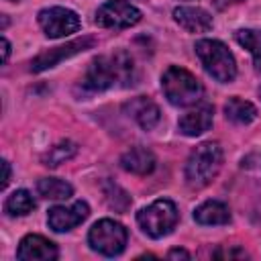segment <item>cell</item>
Returning <instances> with one entry per match:
<instances>
[{
    "label": "cell",
    "instance_id": "6da1fadb",
    "mask_svg": "<svg viewBox=\"0 0 261 261\" xmlns=\"http://www.w3.org/2000/svg\"><path fill=\"white\" fill-rule=\"evenodd\" d=\"M133 80V59L124 51H116L110 55H102L94 59L88 67L84 84L90 90H108L116 84L128 86Z\"/></svg>",
    "mask_w": 261,
    "mask_h": 261
},
{
    "label": "cell",
    "instance_id": "7a4b0ae2",
    "mask_svg": "<svg viewBox=\"0 0 261 261\" xmlns=\"http://www.w3.org/2000/svg\"><path fill=\"white\" fill-rule=\"evenodd\" d=\"M222 165V149L218 147V143H202L198 145L188 163H186V181L190 188L200 190L204 186H208L220 171Z\"/></svg>",
    "mask_w": 261,
    "mask_h": 261
},
{
    "label": "cell",
    "instance_id": "3957f363",
    "mask_svg": "<svg viewBox=\"0 0 261 261\" xmlns=\"http://www.w3.org/2000/svg\"><path fill=\"white\" fill-rule=\"evenodd\" d=\"M196 53L204 65V69L216 80V82H232L237 75L234 57L228 51V47L214 39H202L196 43Z\"/></svg>",
    "mask_w": 261,
    "mask_h": 261
},
{
    "label": "cell",
    "instance_id": "277c9868",
    "mask_svg": "<svg viewBox=\"0 0 261 261\" xmlns=\"http://www.w3.org/2000/svg\"><path fill=\"white\" fill-rule=\"evenodd\" d=\"M161 88L165 92V98L173 106L196 104L202 96V86H200L198 77L177 65H171L165 69V73L161 77Z\"/></svg>",
    "mask_w": 261,
    "mask_h": 261
},
{
    "label": "cell",
    "instance_id": "5b68a950",
    "mask_svg": "<svg viewBox=\"0 0 261 261\" xmlns=\"http://www.w3.org/2000/svg\"><path fill=\"white\" fill-rule=\"evenodd\" d=\"M137 222L151 239H161L177 224V208L171 200H157L137 214Z\"/></svg>",
    "mask_w": 261,
    "mask_h": 261
},
{
    "label": "cell",
    "instance_id": "8992f818",
    "mask_svg": "<svg viewBox=\"0 0 261 261\" xmlns=\"http://www.w3.org/2000/svg\"><path fill=\"white\" fill-rule=\"evenodd\" d=\"M126 237H128L126 228L120 222H114L110 218H102L90 228L88 243L94 251H98L106 257H114V255H120L124 251Z\"/></svg>",
    "mask_w": 261,
    "mask_h": 261
},
{
    "label": "cell",
    "instance_id": "52a82bcc",
    "mask_svg": "<svg viewBox=\"0 0 261 261\" xmlns=\"http://www.w3.org/2000/svg\"><path fill=\"white\" fill-rule=\"evenodd\" d=\"M39 24L43 27L47 37L59 39V37H67L75 33L82 22L73 10L63 8V6H53V8H45L39 12Z\"/></svg>",
    "mask_w": 261,
    "mask_h": 261
},
{
    "label": "cell",
    "instance_id": "ba28073f",
    "mask_svg": "<svg viewBox=\"0 0 261 261\" xmlns=\"http://www.w3.org/2000/svg\"><path fill=\"white\" fill-rule=\"evenodd\" d=\"M141 20V10L126 0H108L96 12V22L110 29H126Z\"/></svg>",
    "mask_w": 261,
    "mask_h": 261
},
{
    "label": "cell",
    "instance_id": "9c48e42d",
    "mask_svg": "<svg viewBox=\"0 0 261 261\" xmlns=\"http://www.w3.org/2000/svg\"><path fill=\"white\" fill-rule=\"evenodd\" d=\"M88 214H90L88 204L77 200L71 206H53L47 214V222L53 230L63 232V230H69V228L77 226L80 222H84L88 218Z\"/></svg>",
    "mask_w": 261,
    "mask_h": 261
},
{
    "label": "cell",
    "instance_id": "30bf717a",
    "mask_svg": "<svg viewBox=\"0 0 261 261\" xmlns=\"http://www.w3.org/2000/svg\"><path fill=\"white\" fill-rule=\"evenodd\" d=\"M94 45V39L92 37H82V39H75L67 45H61V47H55V49H49V51H43L39 57H35V61L31 63V69L33 71H43L47 67H53L55 63H59L61 59L65 57H71L88 47Z\"/></svg>",
    "mask_w": 261,
    "mask_h": 261
},
{
    "label": "cell",
    "instance_id": "8fae6325",
    "mask_svg": "<svg viewBox=\"0 0 261 261\" xmlns=\"http://www.w3.org/2000/svg\"><path fill=\"white\" fill-rule=\"evenodd\" d=\"M20 261H51L57 257V247L41 234H27L16 251Z\"/></svg>",
    "mask_w": 261,
    "mask_h": 261
},
{
    "label": "cell",
    "instance_id": "7c38bea8",
    "mask_svg": "<svg viewBox=\"0 0 261 261\" xmlns=\"http://www.w3.org/2000/svg\"><path fill=\"white\" fill-rule=\"evenodd\" d=\"M212 114H214V110H212L210 104H198L196 108H192L190 112H186L179 118L177 126H179V130L184 135L198 137V135L206 133L212 126Z\"/></svg>",
    "mask_w": 261,
    "mask_h": 261
},
{
    "label": "cell",
    "instance_id": "4fadbf2b",
    "mask_svg": "<svg viewBox=\"0 0 261 261\" xmlns=\"http://www.w3.org/2000/svg\"><path fill=\"white\" fill-rule=\"evenodd\" d=\"M173 18L190 33H204L212 27V16L204 8L196 6H179L173 10Z\"/></svg>",
    "mask_w": 261,
    "mask_h": 261
},
{
    "label": "cell",
    "instance_id": "5bb4252c",
    "mask_svg": "<svg viewBox=\"0 0 261 261\" xmlns=\"http://www.w3.org/2000/svg\"><path fill=\"white\" fill-rule=\"evenodd\" d=\"M126 110L130 112V116L145 128V130H151L157 122H159V108H157V104L153 102V100H149V98H143V96H139V98H135L133 102H128L126 104Z\"/></svg>",
    "mask_w": 261,
    "mask_h": 261
},
{
    "label": "cell",
    "instance_id": "9a60e30c",
    "mask_svg": "<svg viewBox=\"0 0 261 261\" xmlns=\"http://www.w3.org/2000/svg\"><path fill=\"white\" fill-rule=\"evenodd\" d=\"M120 165L130 173L147 175L155 169V157L151 151H147L143 147H133L120 157Z\"/></svg>",
    "mask_w": 261,
    "mask_h": 261
},
{
    "label": "cell",
    "instance_id": "2e32d148",
    "mask_svg": "<svg viewBox=\"0 0 261 261\" xmlns=\"http://www.w3.org/2000/svg\"><path fill=\"white\" fill-rule=\"evenodd\" d=\"M194 218H196V222L208 224V226L210 224H226L230 220V212L222 202L208 200L194 210Z\"/></svg>",
    "mask_w": 261,
    "mask_h": 261
},
{
    "label": "cell",
    "instance_id": "e0dca14e",
    "mask_svg": "<svg viewBox=\"0 0 261 261\" xmlns=\"http://www.w3.org/2000/svg\"><path fill=\"white\" fill-rule=\"evenodd\" d=\"M224 114H226V118H230L232 122L247 124V122H251V120L257 116V108H255L251 102H247V100L234 96V98H228V102L224 104Z\"/></svg>",
    "mask_w": 261,
    "mask_h": 261
},
{
    "label": "cell",
    "instance_id": "ac0fdd59",
    "mask_svg": "<svg viewBox=\"0 0 261 261\" xmlns=\"http://www.w3.org/2000/svg\"><path fill=\"white\" fill-rule=\"evenodd\" d=\"M37 190L47 200H67L73 194L71 186L67 181H63V179H57V177H43V179H39Z\"/></svg>",
    "mask_w": 261,
    "mask_h": 261
},
{
    "label": "cell",
    "instance_id": "d6986e66",
    "mask_svg": "<svg viewBox=\"0 0 261 261\" xmlns=\"http://www.w3.org/2000/svg\"><path fill=\"white\" fill-rule=\"evenodd\" d=\"M35 208V200L33 196L27 192V190H16L8 196L6 204H4V210L10 214V216H24L29 214L31 210Z\"/></svg>",
    "mask_w": 261,
    "mask_h": 261
},
{
    "label": "cell",
    "instance_id": "ffe728a7",
    "mask_svg": "<svg viewBox=\"0 0 261 261\" xmlns=\"http://www.w3.org/2000/svg\"><path fill=\"white\" fill-rule=\"evenodd\" d=\"M75 151H77V147H75L71 141H61V143H57L55 147L49 149V153L43 157V161H45V165H49V167H57L59 163L71 159V157L75 155Z\"/></svg>",
    "mask_w": 261,
    "mask_h": 261
},
{
    "label": "cell",
    "instance_id": "44dd1931",
    "mask_svg": "<svg viewBox=\"0 0 261 261\" xmlns=\"http://www.w3.org/2000/svg\"><path fill=\"white\" fill-rule=\"evenodd\" d=\"M234 39L241 47L249 49L251 53H255L257 49H261V31L255 29H241L234 33Z\"/></svg>",
    "mask_w": 261,
    "mask_h": 261
},
{
    "label": "cell",
    "instance_id": "7402d4cb",
    "mask_svg": "<svg viewBox=\"0 0 261 261\" xmlns=\"http://www.w3.org/2000/svg\"><path fill=\"white\" fill-rule=\"evenodd\" d=\"M2 167H4V177H2V188H6V186H8V181H10V165H8V161H2Z\"/></svg>",
    "mask_w": 261,
    "mask_h": 261
},
{
    "label": "cell",
    "instance_id": "603a6c76",
    "mask_svg": "<svg viewBox=\"0 0 261 261\" xmlns=\"http://www.w3.org/2000/svg\"><path fill=\"white\" fill-rule=\"evenodd\" d=\"M169 259H177V257H184V259H190V253H186L184 249H173V251H169V255H167Z\"/></svg>",
    "mask_w": 261,
    "mask_h": 261
},
{
    "label": "cell",
    "instance_id": "cb8c5ba5",
    "mask_svg": "<svg viewBox=\"0 0 261 261\" xmlns=\"http://www.w3.org/2000/svg\"><path fill=\"white\" fill-rule=\"evenodd\" d=\"M216 257H247L245 251H226V253H216Z\"/></svg>",
    "mask_w": 261,
    "mask_h": 261
},
{
    "label": "cell",
    "instance_id": "d4e9b609",
    "mask_svg": "<svg viewBox=\"0 0 261 261\" xmlns=\"http://www.w3.org/2000/svg\"><path fill=\"white\" fill-rule=\"evenodd\" d=\"M237 2H243V0H214V6L216 8H226V6H230V4H237Z\"/></svg>",
    "mask_w": 261,
    "mask_h": 261
},
{
    "label": "cell",
    "instance_id": "484cf974",
    "mask_svg": "<svg viewBox=\"0 0 261 261\" xmlns=\"http://www.w3.org/2000/svg\"><path fill=\"white\" fill-rule=\"evenodd\" d=\"M253 59H255V69L261 73V49H257V51L253 53Z\"/></svg>",
    "mask_w": 261,
    "mask_h": 261
},
{
    "label": "cell",
    "instance_id": "4316f807",
    "mask_svg": "<svg viewBox=\"0 0 261 261\" xmlns=\"http://www.w3.org/2000/svg\"><path fill=\"white\" fill-rule=\"evenodd\" d=\"M8 53H10V45H8L6 39H2V59H4V61L8 59Z\"/></svg>",
    "mask_w": 261,
    "mask_h": 261
},
{
    "label": "cell",
    "instance_id": "83f0119b",
    "mask_svg": "<svg viewBox=\"0 0 261 261\" xmlns=\"http://www.w3.org/2000/svg\"><path fill=\"white\" fill-rule=\"evenodd\" d=\"M259 96H261V88H259Z\"/></svg>",
    "mask_w": 261,
    "mask_h": 261
},
{
    "label": "cell",
    "instance_id": "f1b7e54d",
    "mask_svg": "<svg viewBox=\"0 0 261 261\" xmlns=\"http://www.w3.org/2000/svg\"><path fill=\"white\" fill-rule=\"evenodd\" d=\"M16 2H18V0H16Z\"/></svg>",
    "mask_w": 261,
    "mask_h": 261
}]
</instances>
